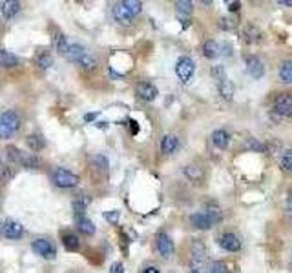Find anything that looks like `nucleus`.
I'll return each instance as SVG.
<instances>
[{
	"label": "nucleus",
	"mask_w": 292,
	"mask_h": 273,
	"mask_svg": "<svg viewBox=\"0 0 292 273\" xmlns=\"http://www.w3.org/2000/svg\"><path fill=\"white\" fill-rule=\"evenodd\" d=\"M90 202H92V199L88 195H78L77 199L73 200V204H71V208H73V213L78 217H83L84 211H86V208L90 206Z\"/></svg>",
	"instance_id": "412c9836"
},
{
	"label": "nucleus",
	"mask_w": 292,
	"mask_h": 273,
	"mask_svg": "<svg viewBox=\"0 0 292 273\" xmlns=\"http://www.w3.org/2000/svg\"><path fill=\"white\" fill-rule=\"evenodd\" d=\"M241 4L240 2H230V11H240Z\"/></svg>",
	"instance_id": "49530a36"
},
{
	"label": "nucleus",
	"mask_w": 292,
	"mask_h": 273,
	"mask_svg": "<svg viewBox=\"0 0 292 273\" xmlns=\"http://www.w3.org/2000/svg\"><path fill=\"white\" fill-rule=\"evenodd\" d=\"M143 273H159V269H157L155 266H148V268H144Z\"/></svg>",
	"instance_id": "09e8293b"
},
{
	"label": "nucleus",
	"mask_w": 292,
	"mask_h": 273,
	"mask_svg": "<svg viewBox=\"0 0 292 273\" xmlns=\"http://www.w3.org/2000/svg\"><path fill=\"white\" fill-rule=\"evenodd\" d=\"M208 273H230L228 271V266L221 260H214V262H210L208 266Z\"/></svg>",
	"instance_id": "c9c22d12"
},
{
	"label": "nucleus",
	"mask_w": 292,
	"mask_h": 273,
	"mask_svg": "<svg viewBox=\"0 0 292 273\" xmlns=\"http://www.w3.org/2000/svg\"><path fill=\"white\" fill-rule=\"evenodd\" d=\"M136 91H137V95H139V99L146 100V102H152V100H155L157 95H159V91H157V87L153 86L152 82H139L136 86Z\"/></svg>",
	"instance_id": "9d476101"
},
{
	"label": "nucleus",
	"mask_w": 292,
	"mask_h": 273,
	"mask_svg": "<svg viewBox=\"0 0 292 273\" xmlns=\"http://www.w3.org/2000/svg\"><path fill=\"white\" fill-rule=\"evenodd\" d=\"M2 235L6 238H11V240H18V238L24 235V226L18 221H13V219H8V221L2 224Z\"/></svg>",
	"instance_id": "423d86ee"
},
{
	"label": "nucleus",
	"mask_w": 292,
	"mask_h": 273,
	"mask_svg": "<svg viewBox=\"0 0 292 273\" xmlns=\"http://www.w3.org/2000/svg\"><path fill=\"white\" fill-rule=\"evenodd\" d=\"M92 164H95V168L100 169V171H106L108 169V159L102 155H95L92 157Z\"/></svg>",
	"instance_id": "4c0bfd02"
},
{
	"label": "nucleus",
	"mask_w": 292,
	"mask_h": 273,
	"mask_svg": "<svg viewBox=\"0 0 292 273\" xmlns=\"http://www.w3.org/2000/svg\"><path fill=\"white\" fill-rule=\"evenodd\" d=\"M122 4L126 6V9L131 13V17L136 18L137 15L143 11V2H139V0H124Z\"/></svg>",
	"instance_id": "2f4dec72"
},
{
	"label": "nucleus",
	"mask_w": 292,
	"mask_h": 273,
	"mask_svg": "<svg viewBox=\"0 0 292 273\" xmlns=\"http://www.w3.org/2000/svg\"><path fill=\"white\" fill-rule=\"evenodd\" d=\"M247 147L249 149H252V151H263L265 149V146H263L259 140H256V139H249L247 140Z\"/></svg>",
	"instance_id": "ea45409f"
},
{
	"label": "nucleus",
	"mask_w": 292,
	"mask_h": 273,
	"mask_svg": "<svg viewBox=\"0 0 292 273\" xmlns=\"http://www.w3.org/2000/svg\"><path fill=\"white\" fill-rule=\"evenodd\" d=\"M179 147V140L175 135H165L161 139V151L165 153V155H172V153H175V149Z\"/></svg>",
	"instance_id": "6ab92c4d"
},
{
	"label": "nucleus",
	"mask_w": 292,
	"mask_h": 273,
	"mask_svg": "<svg viewBox=\"0 0 292 273\" xmlns=\"http://www.w3.org/2000/svg\"><path fill=\"white\" fill-rule=\"evenodd\" d=\"M212 75H214V78L218 80V82H221V80H225V70H223V66H214L212 68Z\"/></svg>",
	"instance_id": "a19ab883"
},
{
	"label": "nucleus",
	"mask_w": 292,
	"mask_h": 273,
	"mask_svg": "<svg viewBox=\"0 0 292 273\" xmlns=\"http://www.w3.org/2000/svg\"><path fill=\"white\" fill-rule=\"evenodd\" d=\"M274 111L285 118H292V95L290 93H279L274 99Z\"/></svg>",
	"instance_id": "39448f33"
},
{
	"label": "nucleus",
	"mask_w": 292,
	"mask_h": 273,
	"mask_svg": "<svg viewBox=\"0 0 292 273\" xmlns=\"http://www.w3.org/2000/svg\"><path fill=\"white\" fill-rule=\"evenodd\" d=\"M219 246L227 252H240L241 250V240L237 238V235L234 233H223L219 237Z\"/></svg>",
	"instance_id": "9b49d317"
},
{
	"label": "nucleus",
	"mask_w": 292,
	"mask_h": 273,
	"mask_svg": "<svg viewBox=\"0 0 292 273\" xmlns=\"http://www.w3.org/2000/svg\"><path fill=\"white\" fill-rule=\"evenodd\" d=\"M196 73V62L190 56H179L175 62V75L183 84H188L194 78Z\"/></svg>",
	"instance_id": "7ed1b4c3"
},
{
	"label": "nucleus",
	"mask_w": 292,
	"mask_h": 273,
	"mask_svg": "<svg viewBox=\"0 0 292 273\" xmlns=\"http://www.w3.org/2000/svg\"><path fill=\"white\" fill-rule=\"evenodd\" d=\"M22 126V118L20 113L15 111V109H8L0 115V139L8 140L11 139L15 133H18Z\"/></svg>",
	"instance_id": "f257e3e1"
},
{
	"label": "nucleus",
	"mask_w": 292,
	"mask_h": 273,
	"mask_svg": "<svg viewBox=\"0 0 292 273\" xmlns=\"http://www.w3.org/2000/svg\"><path fill=\"white\" fill-rule=\"evenodd\" d=\"M112 13H114V18L117 22H121V24H130L131 20H134V17H131V13L126 9V6L122 4V2H117V4L112 8Z\"/></svg>",
	"instance_id": "f8f14e48"
},
{
	"label": "nucleus",
	"mask_w": 292,
	"mask_h": 273,
	"mask_svg": "<svg viewBox=\"0 0 292 273\" xmlns=\"http://www.w3.org/2000/svg\"><path fill=\"white\" fill-rule=\"evenodd\" d=\"M278 4L283 6V8H292V0H279Z\"/></svg>",
	"instance_id": "a18cd8bd"
},
{
	"label": "nucleus",
	"mask_w": 292,
	"mask_h": 273,
	"mask_svg": "<svg viewBox=\"0 0 292 273\" xmlns=\"http://www.w3.org/2000/svg\"><path fill=\"white\" fill-rule=\"evenodd\" d=\"M192 259L197 260V262H203V260L206 259V248L203 242H199V240H196V242L192 244Z\"/></svg>",
	"instance_id": "c756f323"
},
{
	"label": "nucleus",
	"mask_w": 292,
	"mask_h": 273,
	"mask_svg": "<svg viewBox=\"0 0 292 273\" xmlns=\"http://www.w3.org/2000/svg\"><path fill=\"white\" fill-rule=\"evenodd\" d=\"M6 159H8L9 164H22V159H24V153H22L17 146H13V144H9V146H6Z\"/></svg>",
	"instance_id": "5701e85b"
},
{
	"label": "nucleus",
	"mask_w": 292,
	"mask_h": 273,
	"mask_svg": "<svg viewBox=\"0 0 292 273\" xmlns=\"http://www.w3.org/2000/svg\"><path fill=\"white\" fill-rule=\"evenodd\" d=\"M86 55H88V51H86V48H84V46H81V44H70V49H68V53H66L64 56L70 62L78 64V62L83 60Z\"/></svg>",
	"instance_id": "4468645a"
},
{
	"label": "nucleus",
	"mask_w": 292,
	"mask_h": 273,
	"mask_svg": "<svg viewBox=\"0 0 292 273\" xmlns=\"http://www.w3.org/2000/svg\"><path fill=\"white\" fill-rule=\"evenodd\" d=\"M78 66H81L83 70H86V71H92V70H95V68H97V58L92 55V53H88L83 60L78 62Z\"/></svg>",
	"instance_id": "473e14b6"
},
{
	"label": "nucleus",
	"mask_w": 292,
	"mask_h": 273,
	"mask_svg": "<svg viewBox=\"0 0 292 273\" xmlns=\"http://www.w3.org/2000/svg\"><path fill=\"white\" fill-rule=\"evenodd\" d=\"M218 87H219V95H221L223 99H227V100H232V99H234L235 86H234V82H232L230 78H225V80L218 82Z\"/></svg>",
	"instance_id": "4be33fe9"
},
{
	"label": "nucleus",
	"mask_w": 292,
	"mask_h": 273,
	"mask_svg": "<svg viewBox=\"0 0 292 273\" xmlns=\"http://www.w3.org/2000/svg\"><path fill=\"white\" fill-rule=\"evenodd\" d=\"M212 142L218 149H227L230 144V133L227 130H216L212 133Z\"/></svg>",
	"instance_id": "dca6fc26"
},
{
	"label": "nucleus",
	"mask_w": 292,
	"mask_h": 273,
	"mask_svg": "<svg viewBox=\"0 0 292 273\" xmlns=\"http://www.w3.org/2000/svg\"><path fill=\"white\" fill-rule=\"evenodd\" d=\"M20 6L22 4L18 0H6V2H0V11L6 18H13L20 11Z\"/></svg>",
	"instance_id": "f3484780"
},
{
	"label": "nucleus",
	"mask_w": 292,
	"mask_h": 273,
	"mask_svg": "<svg viewBox=\"0 0 292 273\" xmlns=\"http://www.w3.org/2000/svg\"><path fill=\"white\" fill-rule=\"evenodd\" d=\"M155 248L157 252H159V255L163 257V259H168V257L174 255L175 252V246H174V240H172L168 235L161 233L159 237H157V242H155Z\"/></svg>",
	"instance_id": "0eeeda50"
},
{
	"label": "nucleus",
	"mask_w": 292,
	"mask_h": 273,
	"mask_svg": "<svg viewBox=\"0 0 292 273\" xmlns=\"http://www.w3.org/2000/svg\"><path fill=\"white\" fill-rule=\"evenodd\" d=\"M110 273H124V266L121 262H114L112 268H110Z\"/></svg>",
	"instance_id": "79ce46f5"
},
{
	"label": "nucleus",
	"mask_w": 292,
	"mask_h": 273,
	"mask_svg": "<svg viewBox=\"0 0 292 273\" xmlns=\"http://www.w3.org/2000/svg\"><path fill=\"white\" fill-rule=\"evenodd\" d=\"M13 175H15V171H13V168H11V166L4 164V162H0V180L8 182V180H11V178H13Z\"/></svg>",
	"instance_id": "72a5a7b5"
},
{
	"label": "nucleus",
	"mask_w": 292,
	"mask_h": 273,
	"mask_svg": "<svg viewBox=\"0 0 292 273\" xmlns=\"http://www.w3.org/2000/svg\"><path fill=\"white\" fill-rule=\"evenodd\" d=\"M35 64L39 66L40 70H48L53 66V56L48 51H39L35 56Z\"/></svg>",
	"instance_id": "cd10ccee"
},
{
	"label": "nucleus",
	"mask_w": 292,
	"mask_h": 273,
	"mask_svg": "<svg viewBox=\"0 0 292 273\" xmlns=\"http://www.w3.org/2000/svg\"><path fill=\"white\" fill-rule=\"evenodd\" d=\"M49 178L57 188H62V190H70V188H75L81 182L78 175L71 173L70 169L66 168H53L51 173H49Z\"/></svg>",
	"instance_id": "f03ea898"
},
{
	"label": "nucleus",
	"mask_w": 292,
	"mask_h": 273,
	"mask_svg": "<svg viewBox=\"0 0 292 273\" xmlns=\"http://www.w3.org/2000/svg\"><path fill=\"white\" fill-rule=\"evenodd\" d=\"M26 144L31 151H40V149H44V146H46V140H44L42 135L33 133V135H28Z\"/></svg>",
	"instance_id": "b1692460"
},
{
	"label": "nucleus",
	"mask_w": 292,
	"mask_h": 273,
	"mask_svg": "<svg viewBox=\"0 0 292 273\" xmlns=\"http://www.w3.org/2000/svg\"><path fill=\"white\" fill-rule=\"evenodd\" d=\"M0 202H2V199H0Z\"/></svg>",
	"instance_id": "3c124183"
},
{
	"label": "nucleus",
	"mask_w": 292,
	"mask_h": 273,
	"mask_svg": "<svg viewBox=\"0 0 292 273\" xmlns=\"http://www.w3.org/2000/svg\"><path fill=\"white\" fill-rule=\"evenodd\" d=\"M245 62H247V71L252 78H261L265 75V66L256 55H249L245 58Z\"/></svg>",
	"instance_id": "1a4fd4ad"
},
{
	"label": "nucleus",
	"mask_w": 292,
	"mask_h": 273,
	"mask_svg": "<svg viewBox=\"0 0 292 273\" xmlns=\"http://www.w3.org/2000/svg\"><path fill=\"white\" fill-rule=\"evenodd\" d=\"M31 250L46 260H53L57 257V248H55V244H53L49 238H35V240L31 242Z\"/></svg>",
	"instance_id": "20e7f679"
},
{
	"label": "nucleus",
	"mask_w": 292,
	"mask_h": 273,
	"mask_svg": "<svg viewBox=\"0 0 292 273\" xmlns=\"http://www.w3.org/2000/svg\"><path fill=\"white\" fill-rule=\"evenodd\" d=\"M190 273H201V271H199V269H192Z\"/></svg>",
	"instance_id": "8fccbe9b"
},
{
	"label": "nucleus",
	"mask_w": 292,
	"mask_h": 273,
	"mask_svg": "<svg viewBox=\"0 0 292 273\" xmlns=\"http://www.w3.org/2000/svg\"><path fill=\"white\" fill-rule=\"evenodd\" d=\"M190 222H192V226H194V228H197V230H210V228H212V224H214V222L210 221V217L206 215L205 211L194 213L192 217H190Z\"/></svg>",
	"instance_id": "ddd939ff"
},
{
	"label": "nucleus",
	"mask_w": 292,
	"mask_h": 273,
	"mask_svg": "<svg viewBox=\"0 0 292 273\" xmlns=\"http://www.w3.org/2000/svg\"><path fill=\"white\" fill-rule=\"evenodd\" d=\"M104 219L110 222V224H117L119 219H121V211H117V209H112V211H106V213H104Z\"/></svg>",
	"instance_id": "58836bf2"
},
{
	"label": "nucleus",
	"mask_w": 292,
	"mask_h": 273,
	"mask_svg": "<svg viewBox=\"0 0 292 273\" xmlns=\"http://www.w3.org/2000/svg\"><path fill=\"white\" fill-rule=\"evenodd\" d=\"M77 230L84 235H93L95 233V224L86 217H78L77 219Z\"/></svg>",
	"instance_id": "a878e982"
},
{
	"label": "nucleus",
	"mask_w": 292,
	"mask_h": 273,
	"mask_svg": "<svg viewBox=\"0 0 292 273\" xmlns=\"http://www.w3.org/2000/svg\"><path fill=\"white\" fill-rule=\"evenodd\" d=\"M287 211H288V215L292 217V191L288 193V197H287Z\"/></svg>",
	"instance_id": "c03bdc74"
},
{
	"label": "nucleus",
	"mask_w": 292,
	"mask_h": 273,
	"mask_svg": "<svg viewBox=\"0 0 292 273\" xmlns=\"http://www.w3.org/2000/svg\"><path fill=\"white\" fill-rule=\"evenodd\" d=\"M281 169L287 173H292V147L281 155Z\"/></svg>",
	"instance_id": "f704fd0d"
},
{
	"label": "nucleus",
	"mask_w": 292,
	"mask_h": 273,
	"mask_svg": "<svg viewBox=\"0 0 292 273\" xmlns=\"http://www.w3.org/2000/svg\"><path fill=\"white\" fill-rule=\"evenodd\" d=\"M203 55H205L206 58H218V56L221 55V46H219L216 40H208V42H205V46H203Z\"/></svg>",
	"instance_id": "393cba45"
},
{
	"label": "nucleus",
	"mask_w": 292,
	"mask_h": 273,
	"mask_svg": "<svg viewBox=\"0 0 292 273\" xmlns=\"http://www.w3.org/2000/svg\"><path fill=\"white\" fill-rule=\"evenodd\" d=\"M62 246L68 250V252H77L78 248H81V240L75 233L71 231H64L62 233Z\"/></svg>",
	"instance_id": "aec40b11"
},
{
	"label": "nucleus",
	"mask_w": 292,
	"mask_h": 273,
	"mask_svg": "<svg viewBox=\"0 0 292 273\" xmlns=\"http://www.w3.org/2000/svg\"><path fill=\"white\" fill-rule=\"evenodd\" d=\"M18 64H20V58H18L15 53L6 51V49H0V68L11 70V68H17Z\"/></svg>",
	"instance_id": "2eb2a0df"
},
{
	"label": "nucleus",
	"mask_w": 292,
	"mask_h": 273,
	"mask_svg": "<svg viewBox=\"0 0 292 273\" xmlns=\"http://www.w3.org/2000/svg\"><path fill=\"white\" fill-rule=\"evenodd\" d=\"M53 46H55V49H57L59 53H62V55H66L68 53V49H70V42H68V39H66V35L62 33V31H53Z\"/></svg>",
	"instance_id": "a211bd4d"
},
{
	"label": "nucleus",
	"mask_w": 292,
	"mask_h": 273,
	"mask_svg": "<svg viewBox=\"0 0 292 273\" xmlns=\"http://www.w3.org/2000/svg\"><path fill=\"white\" fill-rule=\"evenodd\" d=\"M279 78L281 82L292 84V60H285L279 66Z\"/></svg>",
	"instance_id": "bb28decb"
},
{
	"label": "nucleus",
	"mask_w": 292,
	"mask_h": 273,
	"mask_svg": "<svg viewBox=\"0 0 292 273\" xmlns=\"http://www.w3.org/2000/svg\"><path fill=\"white\" fill-rule=\"evenodd\" d=\"M184 175H187L190 180H197V178L203 177V171H201V168H197V166H187V168H184Z\"/></svg>",
	"instance_id": "e433bc0d"
},
{
	"label": "nucleus",
	"mask_w": 292,
	"mask_h": 273,
	"mask_svg": "<svg viewBox=\"0 0 292 273\" xmlns=\"http://www.w3.org/2000/svg\"><path fill=\"white\" fill-rule=\"evenodd\" d=\"M22 168L26 169H39L40 168V159L33 153H26L22 159Z\"/></svg>",
	"instance_id": "7c9ffc66"
},
{
	"label": "nucleus",
	"mask_w": 292,
	"mask_h": 273,
	"mask_svg": "<svg viewBox=\"0 0 292 273\" xmlns=\"http://www.w3.org/2000/svg\"><path fill=\"white\" fill-rule=\"evenodd\" d=\"M219 27H221V29H232L234 24H230L228 18H221V20H219Z\"/></svg>",
	"instance_id": "37998d69"
},
{
	"label": "nucleus",
	"mask_w": 292,
	"mask_h": 273,
	"mask_svg": "<svg viewBox=\"0 0 292 273\" xmlns=\"http://www.w3.org/2000/svg\"><path fill=\"white\" fill-rule=\"evenodd\" d=\"M206 215L210 217V221L214 222V224H218V222H221L223 221V211H221V208H219L218 204H214V202H210L208 206H206Z\"/></svg>",
	"instance_id": "c85d7f7f"
},
{
	"label": "nucleus",
	"mask_w": 292,
	"mask_h": 273,
	"mask_svg": "<svg viewBox=\"0 0 292 273\" xmlns=\"http://www.w3.org/2000/svg\"><path fill=\"white\" fill-rule=\"evenodd\" d=\"M95 117H97V113H88V115H84V120H86V122H92Z\"/></svg>",
	"instance_id": "de8ad7c7"
},
{
	"label": "nucleus",
	"mask_w": 292,
	"mask_h": 273,
	"mask_svg": "<svg viewBox=\"0 0 292 273\" xmlns=\"http://www.w3.org/2000/svg\"><path fill=\"white\" fill-rule=\"evenodd\" d=\"M175 11H177V18L187 27L190 24V15L194 11V4L190 0H179V2H175Z\"/></svg>",
	"instance_id": "6e6552de"
}]
</instances>
